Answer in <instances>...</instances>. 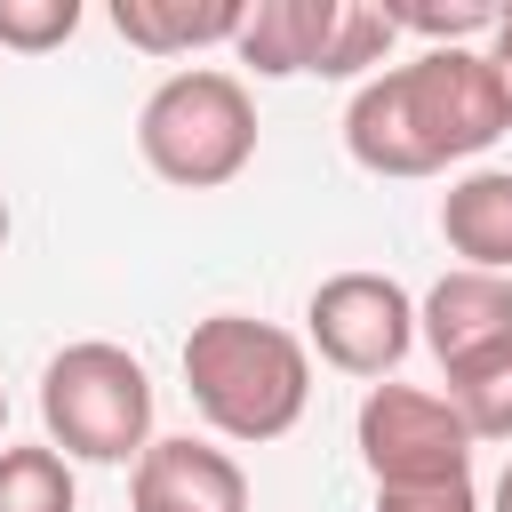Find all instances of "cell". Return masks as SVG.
<instances>
[{"instance_id": "6da1fadb", "label": "cell", "mask_w": 512, "mask_h": 512, "mask_svg": "<svg viewBox=\"0 0 512 512\" xmlns=\"http://www.w3.org/2000/svg\"><path fill=\"white\" fill-rule=\"evenodd\" d=\"M512 128L488 48H424L392 72H368L344 112V152L368 176H440L448 160L488 152Z\"/></svg>"}, {"instance_id": "7a4b0ae2", "label": "cell", "mask_w": 512, "mask_h": 512, "mask_svg": "<svg viewBox=\"0 0 512 512\" xmlns=\"http://www.w3.org/2000/svg\"><path fill=\"white\" fill-rule=\"evenodd\" d=\"M184 392L224 440H280L312 400V352L272 320L208 312L184 336Z\"/></svg>"}, {"instance_id": "3957f363", "label": "cell", "mask_w": 512, "mask_h": 512, "mask_svg": "<svg viewBox=\"0 0 512 512\" xmlns=\"http://www.w3.org/2000/svg\"><path fill=\"white\" fill-rule=\"evenodd\" d=\"M136 152L160 184H184V192L232 184L256 160V104L240 72H216V64L168 72L136 112Z\"/></svg>"}, {"instance_id": "277c9868", "label": "cell", "mask_w": 512, "mask_h": 512, "mask_svg": "<svg viewBox=\"0 0 512 512\" xmlns=\"http://www.w3.org/2000/svg\"><path fill=\"white\" fill-rule=\"evenodd\" d=\"M40 424L48 448L80 456V464H136L152 448V376L136 352L88 336L64 344L40 368Z\"/></svg>"}, {"instance_id": "5b68a950", "label": "cell", "mask_w": 512, "mask_h": 512, "mask_svg": "<svg viewBox=\"0 0 512 512\" xmlns=\"http://www.w3.org/2000/svg\"><path fill=\"white\" fill-rule=\"evenodd\" d=\"M360 456L376 488H432V480H472V432L448 408V392L416 384H376L360 400Z\"/></svg>"}, {"instance_id": "8992f818", "label": "cell", "mask_w": 512, "mask_h": 512, "mask_svg": "<svg viewBox=\"0 0 512 512\" xmlns=\"http://www.w3.org/2000/svg\"><path fill=\"white\" fill-rule=\"evenodd\" d=\"M304 328L328 368L344 376H392L416 344V304L392 272H328L304 304Z\"/></svg>"}, {"instance_id": "52a82bcc", "label": "cell", "mask_w": 512, "mask_h": 512, "mask_svg": "<svg viewBox=\"0 0 512 512\" xmlns=\"http://www.w3.org/2000/svg\"><path fill=\"white\" fill-rule=\"evenodd\" d=\"M128 512H248V472L208 440H152L128 472Z\"/></svg>"}, {"instance_id": "ba28073f", "label": "cell", "mask_w": 512, "mask_h": 512, "mask_svg": "<svg viewBox=\"0 0 512 512\" xmlns=\"http://www.w3.org/2000/svg\"><path fill=\"white\" fill-rule=\"evenodd\" d=\"M416 336L432 344L440 368H464V360H480V352H504V344H512V280L456 264V272L424 296Z\"/></svg>"}, {"instance_id": "9c48e42d", "label": "cell", "mask_w": 512, "mask_h": 512, "mask_svg": "<svg viewBox=\"0 0 512 512\" xmlns=\"http://www.w3.org/2000/svg\"><path fill=\"white\" fill-rule=\"evenodd\" d=\"M336 16H344V0H248V24L232 48L256 80H296V72L328 64Z\"/></svg>"}, {"instance_id": "30bf717a", "label": "cell", "mask_w": 512, "mask_h": 512, "mask_svg": "<svg viewBox=\"0 0 512 512\" xmlns=\"http://www.w3.org/2000/svg\"><path fill=\"white\" fill-rule=\"evenodd\" d=\"M440 240L464 256V272L512 280V168H472L440 192Z\"/></svg>"}, {"instance_id": "8fae6325", "label": "cell", "mask_w": 512, "mask_h": 512, "mask_svg": "<svg viewBox=\"0 0 512 512\" xmlns=\"http://www.w3.org/2000/svg\"><path fill=\"white\" fill-rule=\"evenodd\" d=\"M248 0H112V32L144 56H192L216 40H240Z\"/></svg>"}, {"instance_id": "7c38bea8", "label": "cell", "mask_w": 512, "mask_h": 512, "mask_svg": "<svg viewBox=\"0 0 512 512\" xmlns=\"http://www.w3.org/2000/svg\"><path fill=\"white\" fill-rule=\"evenodd\" d=\"M448 408L464 416L472 440H512V344L448 368Z\"/></svg>"}, {"instance_id": "4fadbf2b", "label": "cell", "mask_w": 512, "mask_h": 512, "mask_svg": "<svg viewBox=\"0 0 512 512\" xmlns=\"http://www.w3.org/2000/svg\"><path fill=\"white\" fill-rule=\"evenodd\" d=\"M0 512H80L64 448H0Z\"/></svg>"}, {"instance_id": "5bb4252c", "label": "cell", "mask_w": 512, "mask_h": 512, "mask_svg": "<svg viewBox=\"0 0 512 512\" xmlns=\"http://www.w3.org/2000/svg\"><path fill=\"white\" fill-rule=\"evenodd\" d=\"M392 8H368V0H344V16H336V40H328V64H320V80H360L368 64H384L392 56Z\"/></svg>"}, {"instance_id": "9a60e30c", "label": "cell", "mask_w": 512, "mask_h": 512, "mask_svg": "<svg viewBox=\"0 0 512 512\" xmlns=\"http://www.w3.org/2000/svg\"><path fill=\"white\" fill-rule=\"evenodd\" d=\"M80 32V0H0V48L48 56Z\"/></svg>"}, {"instance_id": "2e32d148", "label": "cell", "mask_w": 512, "mask_h": 512, "mask_svg": "<svg viewBox=\"0 0 512 512\" xmlns=\"http://www.w3.org/2000/svg\"><path fill=\"white\" fill-rule=\"evenodd\" d=\"M496 16H504V8H488V0H456V8H392V32H416V40H432V48H464L472 32H496Z\"/></svg>"}, {"instance_id": "e0dca14e", "label": "cell", "mask_w": 512, "mask_h": 512, "mask_svg": "<svg viewBox=\"0 0 512 512\" xmlns=\"http://www.w3.org/2000/svg\"><path fill=\"white\" fill-rule=\"evenodd\" d=\"M376 512H480L472 480H432V488H376Z\"/></svg>"}, {"instance_id": "ac0fdd59", "label": "cell", "mask_w": 512, "mask_h": 512, "mask_svg": "<svg viewBox=\"0 0 512 512\" xmlns=\"http://www.w3.org/2000/svg\"><path fill=\"white\" fill-rule=\"evenodd\" d=\"M488 64H496V80H504V112H512V8H504L496 32H488Z\"/></svg>"}, {"instance_id": "d6986e66", "label": "cell", "mask_w": 512, "mask_h": 512, "mask_svg": "<svg viewBox=\"0 0 512 512\" xmlns=\"http://www.w3.org/2000/svg\"><path fill=\"white\" fill-rule=\"evenodd\" d=\"M496 512H512V464L496 472Z\"/></svg>"}, {"instance_id": "ffe728a7", "label": "cell", "mask_w": 512, "mask_h": 512, "mask_svg": "<svg viewBox=\"0 0 512 512\" xmlns=\"http://www.w3.org/2000/svg\"><path fill=\"white\" fill-rule=\"evenodd\" d=\"M0 248H8V200H0Z\"/></svg>"}, {"instance_id": "44dd1931", "label": "cell", "mask_w": 512, "mask_h": 512, "mask_svg": "<svg viewBox=\"0 0 512 512\" xmlns=\"http://www.w3.org/2000/svg\"><path fill=\"white\" fill-rule=\"evenodd\" d=\"M0 432H8V392H0Z\"/></svg>"}]
</instances>
